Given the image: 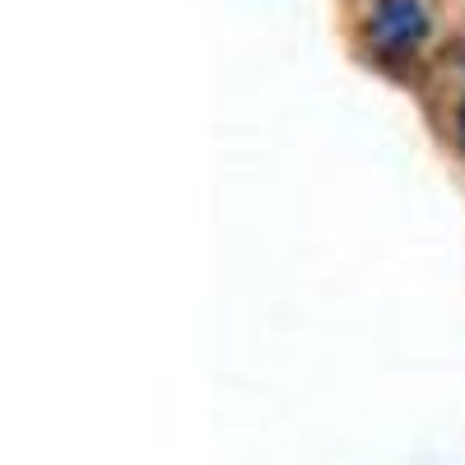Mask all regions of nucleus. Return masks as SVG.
I'll use <instances>...</instances> for the list:
<instances>
[{
  "instance_id": "f257e3e1",
  "label": "nucleus",
  "mask_w": 465,
  "mask_h": 465,
  "mask_svg": "<svg viewBox=\"0 0 465 465\" xmlns=\"http://www.w3.org/2000/svg\"><path fill=\"white\" fill-rule=\"evenodd\" d=\"M368 37L381 56H410L429 37V10L419 0H377L368 19Z\"/></svg>"
},
{
  "instance_id": "f03ea898",
  "label": "nucleus",
  "mask_w": 465,
  "mask_h": 465,
  "mask_svg": "<svg viewBox=\"0 0 465 465\" xmlns=\"http://www.w3.org/2000/svg\"><path fill=\"white\" fill-rule=\"evenodd\" d=\"M451 126H456V144H460V153H465V98L456 103V122H451Z\"/></svg>"
}]
</instances>
